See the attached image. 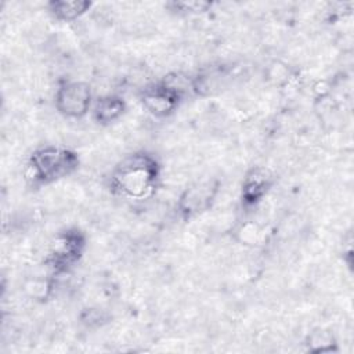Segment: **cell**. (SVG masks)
<instances>
[{
	"instance_id": "obj_6",
	"label": "cell",
	"mask_w": 354,
	"mask_h": 354,
	"mask_svg": "<svg viewBox=\"0 0 354 354\" xmlns=\"http://www.w3.org/2000/svg\"><path fill=\"white\" fill-rule=\"evenodd\" d=\"M220 191L217 180H203L189 185L177 201V210L184 220L206 213L214 203Z\"/></svg>"
},
{
	"instance_id": "obj_4",
	"label": "cell",
	"mask_w": 354,
	"mask_h": 354,
	"mask_svg": "<svg viewBox=\"0 0 354 354\" xmlns=\"http://www.w3.org/2000/svg\"><path fill=\"white\" fill-rule=\"evenodd\" d=\"M57 111L69 119L83 118L93 106L91 87L86 82L72 80L62 83L55 91Z\"/></svg>"
},
{
	"instance_id": "obj_8",
	"label": "cell",
	"mask_w": 354,
	"mask_h": 354,
	"mask_svg": "<svg viewBox=\"0 0 354 354\" xmlns=\"http://www.w3.org/2000/svg\"><path fill=\"white\" fill-rule=\"evenodd\" d=\"M93 3L87 0H51L46 4L47 12L57 21L72 22L83 17Z\"/></svg>"
},
{
	"instance_id": "obj_5",
	"label": "cell",
	"mask_w": 354,
	"mask_h": 354,
	"mask_svg": "<svg viewBox=\"0 0 354 354\" xmlns=\"http://www.w3.org/2000/svg\"><path fill=\"white\" fill-rule=\"evenodd\" d=\"M86 246L84 236L77 230H66L58 235L46 264L54 274L66 272L82 257Z\"/></svg>"
},
{
	"instance_id": "obj_10",
	"label": "cell",
	"mask_w": 354,
	"mask_h": 354,
	"mask_svg": "<svg viewBox=\"0 0 354 354\" xmlns=\"http://www.w3.org/2000/svg\"><path fill=\"white\" fill-rule=\"evenodd\" d=\"M213 7L212 1L203 0H183V1H170L166 4V8L178 15H201L210 11Z\"/></svg>"
},
{
	"instance_id": "obj_9",
	"label": "cell",
	"mask_w": 354,
	"mask_h": 354,
	"mask_svg": "<svg viewBox=\"0 0 354 354\" xmlns=\"http://www.w3.org/2000/svg\"><path fill=\"white\" fill-rule=\"evenodd\" d=\"M126 111V102L119 95H102L93 104V118L100 124L116 122Z\"/></svg>"
},
{
	"instance_id": "obj_7",
	"label": "cell",
	"mask_w": 354,
	"mask_h": 354,
	"mask_svg": "<svg viewBox=\"0 0 354 354\" xmlns=\"http://www.w3.org/2000/svg\"><path fill=\"white\" fill-rule=\"evenodd\" d=\"M271 176L266 169L254 167L243 178L242 202L245 206H256L271 188Z\"/></svg>"
},
{
	"instance_id": "obj_13",
	"label": "cell",
	"mask_w": 354,
	"mask_h": 354,
	"mask_svg": "<svg viewBox=\"0 0 354 354\" xmlns=\"http://www.w3.org/2000/svg\"><path fill=\"white\" fill-rule=\"evenodd\" d=\"M82 319H83V322H86L87 325H93V324L100 325L101 321H104V315H102V313H101L100 310H93V308H90V310H87V311L84 313V315H83Z\"/></svg>"
},
{
	"instance_id": "obj_3",
	"label": "cell",
	"mask_w": 354,
	"mask_h": 354,
	"mask_svg": "<svg viewBox=\"0 0 354 354\" xmlns=\"http://www.w3.org/2000/svg\"><path fill=\"white\" fill-rule=\"evenodd\" d=\"M183 77H165L162 82L144 88L141 94L142 106L156 118H166L177 111L187 87L181 84Z\"/></svg>"
},
{
	"instance_id": "obj_11",
	"label": "cell",
	"mask_w": 354,
	"mask_h": 354,
	"mask_svg": "<svg viewBox=\"0 0 354 354\" xmlns=\"http://www.w3.org/2000/svg\"><path fill=\"white\" fill-rule=\"evenodd\" d=\"M335 339L333 336L324 330V329H317L310 333L307 339V347L313 353H326L335 350Z\"/></svg>"
},
{
	"instance_id": "obj_12",
	"label": "cell",
	"mask_w": 354,
	"mask_h": 354,
	"mask_svg": "<svg viewBox=\"0 0 354 354\" xmlns=\"http://www.w3.org/2000/svg\"><path fill=\"white\" fill-rule=\"evenodd\" d=\"M53 282L48 279H30L25 283V292L36 300H46L53 292Z\"/></svg>"
},
{
	"instance_id": "obj_2",
	"label": "cell",
	"mask_w": 354,
	"mask_h": 354,
	"mask_svg": "<svg viewBox=\"0 0 354 354\" xmlns=\"http://www.w3.org/2000/svg\"><path fill=\"white\" fill-rule=\"evenodd\" d=\"M79 165L77 155L66 148L43 147L36 149L26 167V177L35 185H47L72 174Z\"/></svg>"
},
{
	"instance_id": "obj_1",
	"label": "cell",
	"mask_w": 354,
	"mask_h": 354,
	"mask_svg": "<svg viewBox=\"0 0 354 354\" xmlns=\"http://www.w3.org/2000/svg\"><path fill=\"white\" fill-rule=\"evenodd\" d=\"M159 176L158 160L147 152H136L115 166L111 174V185L119 195L142 199L155 191Z\"/></svg>"
}]
</instances>
